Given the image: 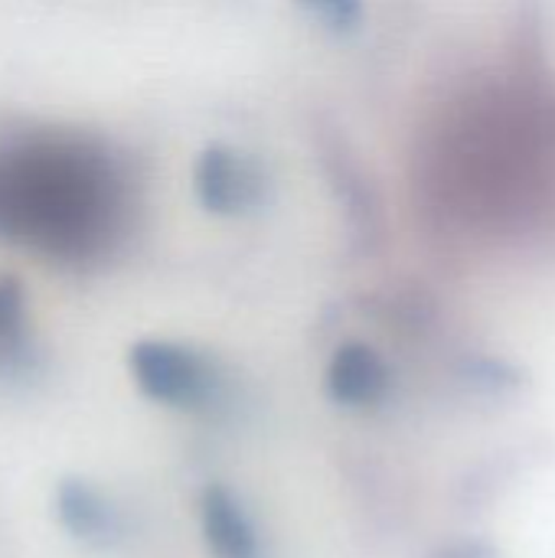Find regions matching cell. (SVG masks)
Segmentation results:
<instances>
[{"label": "cell", "instance_id": "6da1fadb", "mask_svg": "<svg viewBox=\"0 0 555 558\" xmlns=\"http://www.w3.org/2000/svg\"><path fill=\"white\" fill-rule=\"evenodd\" d=\"M111 213V177L79 150L20 154L0 167V232L59 255L88 252Z\"/></svg>", "mask_w": 555, "mask_h": 558}, {"label": "cell", "instance_id": "7a4b0ae2", "mask_svg": "<svg viewBox=\"0 0 555 558\" xmlns=\"http://www.w3.org/2000/svg\"><path fill=\"white\" fill-rule=\"evenodd\" d=\"M134 386L167 409H203L216 399V369L190 347L167 340H141L128 353Z\"/></svg>", "mask_w": 555, "mask_h": 558}, {"label": "cell", "instance_id": "3957f363", "mask_svg": "<svg viewBox=\"0 0 555 558\" xmlns=\"http://www.w3.org/2000/svg\"><path fill=\"white\" fill-rule=\"evenodd\" d=\"M56 517L75 543L92 549H108L124 533L118 507L95 484L79 477H69L56 487Z\"/></svg>", "mask_w": 555, "mask_h": 558}, {"label": "cell", "instance_id": "277c9868", "mask_svg": "<svg viewBox=\"0 0 555 558\" xmlns=\"http://www.w3.org/2000/svg\"><path fill=\"white\" fill-rule=\"evenodd\" d=\"M200 530L213 558H262V539L249 510L222 484H213L203 490Z\"/></svg>", "mask_w": 555, "mask_h": 558}, {"label": "cell", "instance_id": "5b68a950", "mask_svg": "<svg viewBox=\"0 0 555 558\" xmlns=\"http://www.w3.org/2000/svg\"><path fill=\"white\" fill-rule=\"evenodd\" d=\"M262 177L255 167L226 147H209L196 163V193L213 213H239L258 199Z\"/></svg>", "mask_w": 555, "mask_h": 558}, {"label": "cell", "instance_id": "8992f818", "mask_svg": "<svg viewBox=\"0 0 555 558\" xmlns=\"http://www.w3.org/2000/svg\"><path fill=\"white\" fill-rule=\"evenodd\" d=\"M327 396L347 409L376 405L389 389V366L366 343H347L334 353L327 366Z\"/></svg>", "mask_w": 555, "mask_h": 558}, {"label": "cell", "instance_id": "52a82bcc", "mask_svg": "<svg viewBox=\"0 0 555 558\" xmlns=\"http://www.w3.org/2000/svg\"><path fill=\"white\" fill-rule=\"evenodd\" d=\"M26 340L23 291L13 278H0V360H13Z\"/></svg>", "mask_w": 555, "mask_h": 558}, {"label": "cell", "instance_id": "ba28073f", "mask_svg": "<svg viewBox=\"0 0 555 558\" xmlns=\"http://www.w3.org/2000/svg\"><path fill=\"white\" fill-rule=\"evenodd\" d=\"M334 26H353L360 20V0H298Z\"/></svg>", "mask_w": 555, "mask_h": 558}, {"label": "cell", "instance_id": "9c48e42d", "mask_svg": "<svg viewBox=\"0 0 555 558\" xmlns=\"http://www.w3.org/2000/svg\"><path fill=\"white\" fill-rule=\"evenodd\" d=\"M491 546H481V543H464V546H455L448 549L442 558H491Z\"/></svg>", "mask_w": 555, "mask_h": 558}]
</instances>
